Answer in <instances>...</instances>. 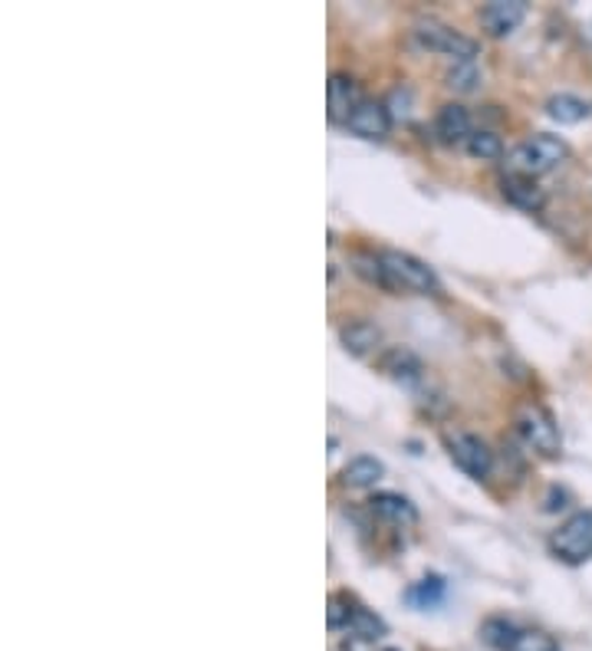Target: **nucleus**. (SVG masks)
Listing matches in <instances>:
<instances>
[{
    "instance_id": "1",
    "label": "nucleus",
    "mask_w": 592,
    "mask_h": 651,
    "mask_svg": "<svg viewBox=\"0 0 592 651\" xmlns=\"http://www.w3.org/2000/svg\"><path fill=\"white\" fill-rule=\"evenodd\" d=\"M570 155V145L557 135H534L527 142H520L517 149H510L507 155V172L514 175H524V178H537V175H547L553 169H560Z\"/></svg>"
},
{
    "instance_id": "2",
    "label": "nucleus",
    "mask_w": 592,
    "mask_h": 651,
    "mask_svg": "<svg viewBox=\"0 0 592 651\" xmlns=\"http://www.w3.org/2000/svg\"><path fill=\"white\" fill-rule=\"evenodd\" d=\"M379 263L386 273V290H408V293H424V296L441 290L438 273L424 260H418L405 250H383Z\"/></svg>"
},
{
    "instance_id": "3",
    "label": "nucleus",
    "mask_w": 592,
    "mask_h": 651,
    "mask_svg": "<svg viewBox=\"0 0 592 651\" xmlns=\"http://www.w3.org/2000/svg\"><path fill=\"white\" fill-rule=\"evenodd\" d=\"M514 425H517L520 437L527 441V447H534L540 457H560V451H563V434H560L557 419H553L543 405H537V402L520 405Z\"/></svg>"
},
{
    "instance_id": "4",
    "label": "nucleus",
    "mask_w": 592,
    "mask_h": 651,
    "mask_svg": "<svg viewBox=\"0 0 592 651\" xmlns=\"http://www.w3.org/2000/svg\"><path fill=\"white\" fill-rule=\"evenodd\" d=\"M411 33H415V40H418L424 50L441 53V56H448V59H454V63H467V59L477 56V43H474V40L461 36L458 30H451L448 23L434 20V17L415 20V30H411Z\"/></svg>"
},
{
    "instance_id": "5",
    "label": "nucleus",
    "mask_w": 592,
    "mask_h": 651,
    "mask_svg": "<svg viewBox=\"0 0 592 651\" xmlns=\"http://www.w3.org/2000/svg\"><path fill=\"white\" fill-rule=\"evenodd\" d=\"M550 550L563 560V563H586L592 560V510L573 513L553 536H550Z\"/></svg>"
},
{
    "instance_id": "6",
    "label": "nucleus",
    "mask_w": 592,
    "mask_h": 651,
    "mask_svg": "<svg viewBox=\"0 0 592 651\" xmlns=\"http://www.w3.org/2000/svg\"><path fill=\"white\" fill-rule=\"evenodd\" d=\"M451 460L474 480H487L494 470V451L477 434H448Z\"/></svg>"
},
{
    "instance_id": "7",
    "label": "nucleus",
    "mask_w": 592,
    "mask_h": 651,
    "mask_svg": "<svg viewBox=\"0 0 592 651\" xmlns=\"http://www.w3.org/2000/svg\"><path fill=\"white\" fill-rule=\"evenodd\" d=\"M346 129L359 139H369V142H383L392 129V112L386 109V102H376V99H363L359 109L346 119Z\"/></svg>"
},
{
    "instance_id": "8",
    "label": "nucleus",
    "mask_w": 592,
    "mask_h": 651,
    "mask_svg": "<svg viewBox=\"0 0 592 651\" xmlns=\"http://www.w3.org/2000/svg\"><path fill=\"white\" fill-rule=\"evenodd\" d=\"M366 96L359 93V83L346 73H333L330 86H326V102H330V122L346 126V119L359 109Z\"/></svg>"
},
{
    "instance_id": "9",
    "label": "nucleus",
    "mask_w": 592,
    "mask_h": 651,
    "mask_svg": "<svg viewBox=\"0 0 592 651\" xmlns=\"http://www.w3.org/2000/svg\"><path fill=\"white\" fill-rule=\"evenodd\" d=\"M527 17V3L524 0H494L487 7H481V26L491 36H507L514 33Z\"/></svg>"
},
{
    "instance_id": "10",
    "label": "nucleus",
    "mask_w": 592,
    "mask_h": 651,
    "mask_svg": "<svg viewBox=\"0 0 592 651\" xmlns=\"http://www.w3.org/2000/svg\"><path fill=\"white\" fill-rule=\"evenodd\" d=\"M434 135H438L444 145H467V139L474 135L467 109L458 106V102L441 106V109H438V119H434Z\"/></svg>"
},
{
    "instance_id": "11",
    "label": "nucleus",
    "mask_w": 592,
    "mask_h": 651,
    "mask_svg": "<svg viewBox=\"0 0 592 651\" xmlns=\"http://www.w3.org/2000/svg\"><path fill=\"white\" fill-rule=\"evenodd\" d=\"M369 507H373V513H376L379 520H386V523H392V527H415V523H418L415 503H411L408 497H401V493H376V497L369 500Z\"/></svg>"
},
{
    "instance_id": "12",
    "label": "nucleus",
    "mask_w": 592,
    "mask_h": 651,
    "mask_svg": "<svg viewBox=\"0 0 592 651\" xmlns=\"http://www.w3.org/2000/svg\"><path fill=\"white\" fill-rule=\"evenodd\" d=\"M500 188H504V198H507L510 205L524 208V211H540V205H543V192L537 188L534 178H524V175L507 172L504 182H500Z\"/></svg>"
},
{
    "instance_id": "13",
    "label": "nucleus",
    "mask_w": 592,
    "mask_h": 651,
    "mask_svg": "<svg viewBox=\"0 0 592 651\" xmlns=\"http://www.w3.org/2000/svg\"><path fill=\"white\" fill-rule=\"evenodd\" d=\"M379 369H383L389 379H395V382H418L421 372H424L421 359H418L415 352H408V349H389V352L379 359Z\"/></svg>"
},
{
    "instance_id": "14",
    "label": "nucleus",
    "mask_w": 592,
    "mask_h": 651,
    "mask_svg": "<svg viewBox=\"0 0 592 651\" xmlns=\"http://www.w3.org/2000/svg\"><path fill=\"white\" fill-rule=\"evenodd\" d=\"M383 474H386L383 460L363 454V457H353V460L343 467V484L363 490V487H376V480H383Z\"/></svg>"
},
{
    "instance_id": "15",
    "label": "nucleus",
    "mask_w": 592,
    "mask_h": 651,
    "mask_svg": "<svg viewBox=\"0 0 592 651\" xmlns=\"http://www.w3.org/2000/svg\"><path fill=\"white\" fill-rule=\"evenodd\" d=\"M340 339H343V346L353 352V356H366V352H373L376 346H379V329L373 326V323H366V319H356V323H349V326H343L340 329Z\"/></svg>"
},
{
    "instance_id": "16",
    "label": "nucleus",
    "mask_w": 592,
    "mask_h": 651,
    "mask_svg": "<svg viewBox=\"0 0 592 651\" xmlns=\"http://www.w3.org/2000/svg\"><path fill=\"white\" fill-rule=\"evenodd\" d=\"M547 116L553 119V122H560V126H577V122H583L586 116H590V106L583 102V99H577V96H553L550 102H547Z\"/></svg>"
},
{
    "instance_id": "17",
    "label": "nucleus",
    "mask_w": 592,
    "mask_h": 651,
    "mask_svg": "<svg viewBox=\"0 0 592 651\" xmlns=\"http://www.w3.org/2000/svg\"><path fill=\"white\" fill-rule=\"evenodd\" d=\"M405 603L415 606V609H434L444 603V579L441 576H428L421 583H415L408 593H405Z\"/></svg>"
},
{
    "instance_id": "18",
    "label": "nucleus",
    "mask_w": 592,
    "mask_h": 651,
    "mask_svg": "<svg viewBox=\"0 0 592 651\" xmlns=\"http://www.w3.org/2000/svg\"><path fill=\"white\" fill-rule=\"evenodd\" d=\"M474 159H484V162H494V159H500L504 155V142H500V135H494V132H487V129H477L471 139H467V145H464Z\"/></svg>"
},
{
    "instance_id": "19",
    "label": "nucleus",
    "mask_w": 592,
    "mask_h": 651,
    "mask_svg": "<svg viewBox=\"0 0 592 651\" xmlns=\"http://www.w3.org/2000/svg\"><path fill=\"white\" fill-rule=\"evenodd\" d=\"M448 86L451 89H458V93H467V89H474L477 86V79H481V73H477V63L474 59H467V63H454L451 69H448Z\"/></svg>"
},
{
    "instance_id": "20",
    "label": "nucleus",
    "mask_w": 592,
    "mask_h": 651,
    "mask_svg": "<svg viewBox=\"0 0 592 651\" xmlns=\"http://www.w3.org/2000/svg\"><path fill=\"white\" fill-rule=\"evenodd\" d=\"M504 651H560L557 642L543 632H517Z\"/></svg>"
},
{
    "instance_id": "21",
    "label": "nucleus",
    "mask_w": 592,
    "mask_h": 651,
    "mask_svg": "<svg viewBox=\"0 0 592 651\" xmlns=\"http://www.w3.org/2000/svg\"><path fill=\"white\" fill-rule=\"evenodd\" d=\"M349 612H353V603L343 599V596H333L330 599V629H346L349 626Z\"/></svg>"
}]
</instances>
